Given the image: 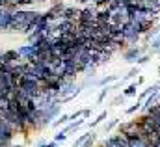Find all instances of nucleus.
<instances>
[{"instance_id": "obj_15", "label": "nucleus", "mask_w": 160, "mask_h": 147, "mask_svg": "<svg viewBox=\"0 0 160 147\" xmlns=\"http://www.w3.org/2000/svg\"><path fill=\"white\" fill-rule=\"evenodd\" d=\"M118 125H119V119H112L110 123H106V127H104V134H108V132H110L114 127H118Z\"/></svg>"}, {"instance_id": "obj_25", "label": "nucleus", "mask_w": 160, "mask_h": 147, "mask_svg": "<svg viewBox=\"0 0 160 147\" xmlns=\"http://www.w3.org/2000/svg\"><path fill=\"white\" fill-rule=\"evenodd\" d=\"M13 147H22V145H13Z\"/></svg>"}, {"instance_id": "obj_4", "label": "nucleus", "mask_w": 160, "mask_h": 147, "mask_svg": "<svg viewBox=\"0 0 160 147\" xmlns=\"http://www.w3.org/2000/svg\"><path fill=\"white\" fill-rule=\"evenodd\" d=\"M110 19H112V11L108 9V6H102L101 9H97L95 24H106V23H110Z\"/></svg>"}, {"instance_id": "obj_17", "label": "nucleus", "mask_w": 160, "mask_h": 147, "mask_svg": "<svg viewBox=\"0 0 160 147\" xmlns=\"http://www.w3.org/2000/svg\"><path fill=\"white\" fill-rule=\"evenodd\" d=\"M149 60H151V56H149V54H142V56L136 60V65H143V63H147Z\"/></svg>"}, {"instance_id": "obj_20", "label": "nucleus", "mask_w": 160, "mask_h": 147, "mask_svg": "<svg viewBox=\"0 0 160 147\" xmlns=\"http://www.w3.org/2000/svg\"><path fill=\"white\" fill-rule=\"evenodd\" d=\"M65 138H67V134H65V132H63V130H62V132H58V134H56V142H63V140H65Z\"/></svg>"}, {"instance_id": "obj_22", "label": "nucleus", "mask_w": 160, "mask_h": 147, "mask_svg": "<svg viewBox=\"0 0 160 147\" xmlns=\"http://www.w3.org/2000/svg\"><path fill=\"white\" fill-rule=\"evenodd\" d=\"M143 82H145V78H143V76H138V80H136V84H138V86H142Z\"/></svg>"}, {"instance_id": "obj_10", "label": "nucleus", "mask_w": 160, "mask_h": 147, "mask_svg": "<svg viewBox=\"0 0 160 147\" xmlns=\"http://www.w3.org/2000/svg\"><path fill=\"white\" fill-rule=\"evenodd\" d=\"M67 121H71V115H67V114H63V115H60L54 123H52V127H60V125H63V123H67Z\"/></svg>"}, {"instance_id": "obj_8", "label": "nucleus", "mask_w": 160, "mask_h": 147, "mask_svg": "<svg viewBox=\"0 0 160 147\" xmlns=\"http://www.w3.org/2000/svg\"><path fill=\"white\" fill-rule=\"evenodd\" d=\"M136 91H138V84L134 82V84H130V86L123 91V95H125V97H132V95H136Z\"/></svg>"}, {"instance_id": "obj_18", "label": "nucleus", "mask_w": 160, "mask_h": 147, "mask_svg": "<svg viewBox=\"0 0 160 147\" xmlns=\"http://www.w3.org/2000/svg\"><path fill=\"white\" fill-rule=\"evenodd\" d=\"M140 108H142V103H140V101H138V103H136V104H132V106H128V108H127V114H128V115H130V114H134V112H138L140 110Z\"/></svg>"}, {"instance_id": "obj_13", "label": "nucleus", "mask_w": 160, "mask_h": 147, "mask_svg": "<svg viewBox=\"0 0 160 147\" xmlns=\"http://www.w3.org/2000/svg\"><path fill=\"white\" fill-rule=\"evenodd\" d=\"M138 73H140V71H138V65H136V67H132V69H130L128 73H127L125 76H123V78H121V82H127V80H130V78H134V76H136Z\"/></svg>"}, {"instance_id": "obj_9", "label": "nucleus", "mask_w": 160, "mask_h": 147, "mask_svg": "<svg viewBox=\"0 0 160 147\" xmlns=\"http://www.w3.org/2000/svg\"><path fill=\"white\" fill-rule=\"evenodd\" d=\"M80 125H84V119H77V121H73V123H71V125H69L67 129H63V132L67 134V132H71V130H77Z\"/></svg>"}, {"instance_id": "obj_26", "label": "nucleus", "mask_w": 160, "mask_h": 147, "mask_svg": "<svg viewBox=\"0 0 160 147\" xmlns=\"http://www.w3.org/2000/svg\"><path fill=\"white\" fill-rule=\"evenodd\" d=\"M158 73H160V67H158Z\"/></svg>"}, {"instance_id": "obj_16", "label": "nucleus", "mask_w": 160, "mask_h": 147, "mask_svg": "<svg viewBox=\"0 0 160 147\" xmlns=\"http://www.w3.org/2000/svg\"><path fill=\"white\" fill-rule=\"evenodd\" d=\"M110 89H114V88H110V86H106L104 89H101V93H99V97H97V103H102V99H104V97L108 95V91H110Z\"/></svg>"}, {"instance_id": "obj_21", "label": "nucleus", "mask_w": 160, "mask_h": 147, "mask_svg": "<svg viewBox=\"0 0 160 147\" xmlns=\"http://www.w3.org/2000/svg\"><path fill=\"white\" fill-rule=\"evenodd\" d=\"M123 101H125V95H123V93H121V95H118V97H116V99H114V104H116V106H118V104H119V103H123Z\"/></svg>"}, {"instance_id": "obj_3", "label": "nucleus", "mask_w": 160, "mask_h": 147, "mask_svg": "<svg viewBox=\"0 0 160 147\" xmlns=\"http://www.w3.org/2000/svg\"><path fill=\"white\" fill-rule=\"evenodd\" d=\"M95 15H97V9L95 8H84L80 9L78 15V24H95Z\"/></svg>"}, {"instance_id": "obj_27", "label": "nucleus", "mask_w": 160, "mask_h": 147, "mask_svg": "<svg viewBox=\"0 0 160 147\" xmlns=\"http://www.w3.org/2000/svg\"><path fill=\"white\" fill-rule=\"evenodd\" d=\"M158 56H160V52H158Z\"/></svg>"}, {"instance_id": "obj_23", "label": "nucleus", "mask_w": 160, "mask_h": 147, "mask_svg": "<svg viewBox=\"0 0 160 147\" xmlns=\"http://www.w3.org/2000/svg\"><path fill=\"white\" fill-rule=\"evenodd\" d=\"M89 114H91V110H89V108H86V110L82 112V115H84V117H88V115H89Z\"/></svg>"}, {"instance_id": "obj_14", "label": "nucleus", "mask_w": 160, "mask_h": 147, "mask_svg": "<svg viewBox=\"0 0 160 147\" xmlns=\"http://www.w3.org/2000/svg\"><path fill=\"white\" fill-rule=\"evenodd\" d=\"M89 136H91V132H86V134H82L80 138H77V140H75L73 147H80L82 144H84V142H86V140H88V138H89Z\"/></svg>"}, {"instance_id": "obj_5", "label": "nucleus", "mask_w": 160, "mask_h": 147, "mask_svg": "<svg viewBox=\"0 0 160 147\" xmlns=\"http://www.w3.org/2000/svg\"><path fill=\"white\" fill-rule=\"evenodd\" d=\"M143 50H145V48H140V47H136V45H130V47L125 50V54H123V56H125V60H127V62H130V63H132V62H136V60L143 54Z\"/></svg>"}, {"instance_id": "obj_12", "label": "nucleus", "mask_w": 160, "mask_h": 147, "mask_svg": "<svg viewBox=\"0 0 160 147\" xmlns=\"http://www.w3.org/2000/svg\"><path fill=\"white\" fill-rule=\"evenodd\" d=\"M106 115H108V112H106V110H104V112H101V114H99V117H97V119H93V121L89 123V127H97L99 123H102V121L106 119Z\"/></svg>"}, {"instance_id": "obj_7", "label": "nucleus", "mask_w": 160, "mask_h": 147, "mask_svg": "<svg viewBox=\"0 0 160 147\" xmlns=\"http://www.w3.org/2000/svg\"><path fill=\"white\" fill-rule=\"evenodd\" d=\"M114 82H119V76H118V74H110V76L99 80L97 84H99V86H108V84H114Z\"/></svg>"}, {"instance_id": "obj_24", "label": "nucleus", "mask_w": 160, "mask_h": 147, "mask_svg": "<svg viewBox=\"0 0 160 147\" xmlns=\"http://www.w3.org/2000/svg\"><path fill=\"white\" fill-rule=\"evenodd\" d=\"M77 2H82V4H86V2H89V0H77Z\"/></svg>"}, {"instance_id": "obj_1", "label": "nucleus", "mask_w": 160, "mask_h": 147, "mask_svg": "<svg viewBox=\"0 0 160 147\" xmlns=\"http://www.w3.org/2000/svg\"><path fill=\"white\" fill-rule=\"evenodd\" d=\"M123 36H125L127 45H136L140 41V36H142L138 23H134L132 19H128L127 23H123Z\"/></svg>"}, {"instance_id": "obj_11", "label": "nucleus", "mask_w": 160, "mask_h": 147, "mask_svg": "<svg viewBox=\"0 0 160 147\" xmlns=\"http://www.w3.org/2000/svg\"><path fill=\"white\" fill-rule=\"evenodd\" d=\"M151 48H153V52H157V54L160 52V34H157V36L153 37V41H151Z\"/></svg>"}, {"instance_id": "obj_6", "label": "nucleus", "mask_w": 160, "mask_h": 147, "mask_svg": "<svg viewBox=\"0 0 160 147\" xmlns=\"http://www.w3.org/2000/svg\"><path fill=\"white\" fill-rule=\"evenodd\" d=\"M78 15H80V9L71 6V8H65L63 9L62 19H65V21H78Z\"/></svg>"}, {"instance_id": "obj_19", "label": "nucleus", "mask_w": 160, "mask_h": 147, "mask_svg": "<svg viewBox=\"0 0 160 147\" xmlns=\"http://www.w3.org/2000/svg\"><path fill=\"white\" fill-rule=\"evenodd\" d=\"M93 142H95V134L91 132V136H89V138H88V140H86L80 147H93Z\"/></svg>"}, {"instance_id": "obj_2", "label": "nucleus", "mask_w": 160, "mask_h": 147, "mask_svg": "<svg viewBox=\"0 0 160 147\" xmlns=\"http://www.w3.org/2000/svg\"><path fill=\"white\" fill-rule=\"evenodd\" d=\"M119 132L125 134V138L130 142V140H136V138L142 136V127H140L138 119L136 121H125V123L119 125Z\"/></svg>"}]
</instances>
